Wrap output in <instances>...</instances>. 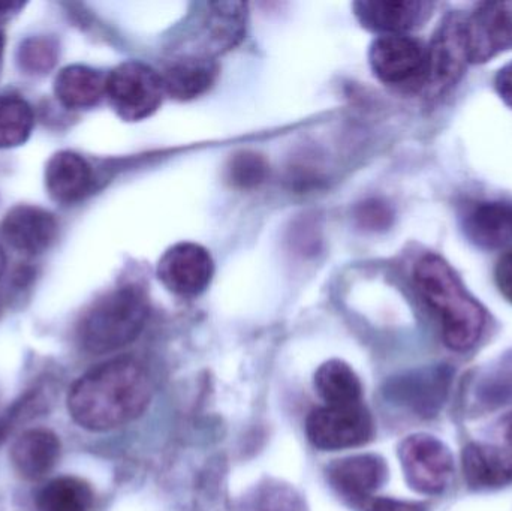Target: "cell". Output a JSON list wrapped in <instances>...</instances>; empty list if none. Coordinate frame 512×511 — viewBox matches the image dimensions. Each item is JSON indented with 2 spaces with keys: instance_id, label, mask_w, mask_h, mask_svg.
Here are the masks:
<instances>
[{
  "instance_id": "cell-14",
  "label": "cell",
  "mask_w": 512,
  "mask_h": 511,
  "mask_svg": "<svg viewBox=\"0 0 512 511\" xmlns=\"http://www.w3.org/2000/svg\"><path fill=\"white\" fill-rule=\"evenodd\" d=\"M450 386V372L444 368L412 372L397 378L388 387L393 401L411 408L420 416H433L444 405Z\"/></svg>"
},
{
  "instance_id": "cell-21",
  "label": "cell",
  "mask_w": 512,
  "mask_h": 511,
  "mask_svg": "<svg viewBox=\"0 0 512 511\" xmlns=\"http://www.w3.org/2000/svg\"><path fill=\"white\" fill-rule=\"evenodd\" d=\"M107 78L89 66L72 65L62 69L54 81L57 99L72 110L90 108L105 95Z\"/></svg>"
},
{
  "instance_id": "cell-18",
  "label": "cell",
  "mask_w": 512,
  "mask_h": 511,
  "mask_svg": "<svg viewBox=\"0 0 512 511\" xmlns=\"http://www.w3.org/2000/svg\"><path fill=\"white\" fill-rule=\"evenodd\" d=\"M45 185L51 198L63 204L83 200L93 185V173L86 159L77 153L60 152L48 162Z\"/></svg>"
},
{
  "instance_id": "cell-13",
  "label": "cell",
  "mask_w": 512,
  "mask_h": 511,
  "mask_svg": "<svg viewBox=\"0 0 512 511\" xmlns=\"http://www.w3.org/2000/svg\"><path fill=\"white\" fill-rule=\"evenodd\" d=\"M328 482L342 497L363 504L372 498L388 476L387 464L376 455H357L334 461L327 470Z\"/></svg>"
},
{
  "instance_id": "cell-8",
  "label": "cell",
  "mask_w": 512,
  "mask_h": 511,
  "mask_svg": "<svg viewBox=\"0 0 512 511\" xmlns=\"http://www.w3.org/2000/svg\"><path fill=\"white\" fill-rule=\"evenodd\" d=\"M399 459L406 482L414 491L438 495L450 485L454 474L453 455L438 438L411 435L400 444Z\"/></svg>"
},
{
  "instance_id": "cell-28",
  "label": "cell",
  "mask_w": 512,
  "mask_h": 511,
  "mask_svg": "<svg viewBox=\"0 0 512 511\" xmlns=\"http://www.w3.org/2000/svg\"><path fill=\"white\" fill-rule=\"evenodd\" d=\"M387 207L382 206L378 201H367L361 204L357 210V219L363 227L381 228L388 222Z\"/></svg>"
},
{
  "instance_id": "cell-22",
  "label": "cell",
  "mask_w": 512,
  "mask_h": 511,
  "mask_svg": "<svg viewBox=\"0 0 512 511\" xmlns=\"http://www.w3.org/2000/svg\"><path fill=\"white\" fill-rule=\"evenodd\" d=\"M315 389L325 405H351L363 402V386L351 366L330 360L319 366Z\"/></svg>"
},
{
  "instance_id": "cell-30",
  "label": "cell",
  "mask_w": 512,
  "mask_h": 511,
  "mask_svg": "<svg viewBox=\"0 0 512 511\" xmlns=\"http://www.w3.org/2000/svg\"><path fill=\"white\" fill-rule=\"evenodd\" d=\"M495 281L502 296L512 305V249L505 252L496 264Z\"/></svg>"
},
{
  "instance_id": "cell-6",
  "label": "cell",
  "mask_w": 512,
  "mask_h": 511,
  "mask_svg": "<svg viewBox=\"0 0 512 511\" xmlns=\"http://www.w3.org/2000/svg\"><path fill=\"white\" fill-rule=\"evenodd\" d=\"M465 18L462 14H448L439 24L432 44L427 47V77L424 89L433 96H441L453 89L469 63L466 44Z\"/></svg>"
},
{
  "instance_id": "cell-35",
  "label": "cell",
  "mask_w": 512,
  "mask_h": 511,
  "mask_svg": "<svg viewBox=\"0 0 512 511\" xmlns=\"http://www.w3.org/2000/svg\"><path fill=\"white\" fill-rule=\"evenodd\" d=\"M3 45H5V38H3L2 30H0V69H2Z\"/></svg>"
},
{
  "instance_id": "cell-26",
  "label": "cell",
  "mask_w": 512,
  "mask_h": 511,
  "mask_svg": "<svg viewBox=\"0 0 512 511\" xmlns=\"http://www.w3.org/2000/svg\"><path fill=\"white\" fill-rule=\"evenodd\" d=\"M56 42L50 38H30L18 51L21 69L29 74H45L53 68L57 60Z\"/></svg>"
},
{
  "instance_id": "cell-27",
  "label": "cell",
  "mask_w": 512,
  "mask_h": 511,
  "mask_svg": "<svg viewBox=\"0 0 512 511\" xmlns=\"http://www.w3.org/2000/svg\"><path fill=\"white\" fill-rule=\"evenodd\" d=\"M255 511H304L303 500L294 488L268 482L256 492Z\"/></svg>"
},
{
  "instance_id": "cell-17",
  "label": "cell",
  "mask_w": 512,
  "mask_h": 511,
  "mask_svg": "<svg viewBox=\"0 0 512 511\" xmlns=\"http://www.w3.org/2000/svg\"><path fill=\"white\" fill-rule=\"evenodd\" d=\"M59 458V438L48 429H29L12 444V465L26 480L42 479L53 470Z\"/></svg>"
},
{
  "instance_id": "cell-7",
  "label": "cell",
  "mask_w": 512,
  "mask_h": 511,
  "mask_svg": "<svg viewBox=\"0 0 512 511\" xmlns=\"http://www.w3.org/2000/svg\"><path fill=\"white\" fill-rule=\"evenodd\" d=\"M370 66L388 86L424 89L427 77V47L408 35H382L369 51Z\"/></svg>"
},
{
  "instance_id": "cell-11",
  "label": "cell",
  "mask_w": 512,
  "mask_h": 511,
  "mask_svg": "<svg viewBox=\"0 0 512 511\" xmlns=\"http://www.w3.org/2000/svg\"><path fill=\"white\" fill-rule=\"evenodd\" d=\"M2 239L14 251L39 255L47 251L57 237V221L41 207L21 206L9 210L0 225Z\"/></svg>"
},
{
  "instance_id": "cell-24",
  "label": "cell",
  "mask_w": 512,
  "mask_h": 511,
  "mask_svg": "<svg viewBox=\"0 0 512 511\" xmlns=\"http://www.w3.org/2000/svg\"><path fill=\"white\" fill-rule=\"evenodd\" d=\"M33 128V111L17 95H0V149L26 143Z\"/></svg>"
},
{
  "instance_id": "cell-12",
  "label": "cell",
  "mask_w": 512,
  "mask_h": 511,
  "mask_svg": "<svg viewBox=\"0 0 512 511\" xmlns=\"http://www.w3.org/2000/svg\"><path fill=\"white\" fill-rule=\"evenodd\" d=\"M355 15L367 29L385 35H406L432 17L435 3L424 0H364L354 5Z\"/></svg>"
},
{
  "instance_id": "cell-20",
  "label": "cell",
  "mask_w": 512,
  "mask_h": 511,
  "mask_svg": "<svg viewBox=\"0 0 512 511\" xmlns=\"http://www.w3.org/2000/svg\"><path fill=\"white\" fill-rule=\"evenodd\" d=\"M248 6L242 2H219L210 5L204 23L206 56L231 50L236 47L246 33Z\"/></svg>"
},
{
  "instance_id": "cell-16",
  "label": "cell",
  "mask_w": 512,
  "mask_h": 511,
  "mask_svg": "<svg viewBox=\"0 0 512 511\" xmlns=\"http://www.w3.org/2000/svg\"><path fill=\"white\" fill-rule=\"evenodd\" d=\"M218 74V63L200 53L173 60L161 77L165 93L180 101H189L210 90Z\"/></svg>"
},
{
  "instance_id": "cell-9",
  "label": "cell",
  "mask_w": 512,
  "mask_h": 511,
  "mask_svg": "<svg viewBox=\"0 0 512 511\" xmlns=\"http://www.w3.org/2000/svg\"><path fill=\"white\" fill-rule=\"evenodd\" d=\"M213 275L215 261L198 243L182 242L171 246L158 264L159 281L177 296H200L209 288Z\"/></svg>"
},
{
  "instance_id": "cell-25",
  "label": "cell",
  "mask_w": 512,
  "mask_h": 511,
  "mask_svg": "<svg viewBox=\"0 0 512 511\" xmlns=\"http://www.w3.org/2000/svg\"><path fill=\"white\" fill-rule=\"evenodd\" d=\"M268 174V164L264 156L255 152L236 153L227 167V179L240 189H252L261 185Z\"/></svg>"
},
{
  "instance_id": "cell-23",
  "label": "cell",
  "mask_w": 512,
  "mask_h": 511,
  "mask_svg": "<svg viewBox=\"0 0 512 511\" xmlns=\"http://www.w3.org/2000/svg\"><path fill=\"white\" fill-rule=\"evenodd\" d=\"M92 504L90 486L71 476L51 480L36 495L38 511H89Z\"/></svg>"
},
{
  "instance_id": "cell-34",
  "label": "cell",
  "mask_w": 512,
  "mask_h": 511,
  "mask_svg": "<svg viewBox=\"0 0 512 511\" xmlns=\"http://www.w3.org/2000/svg\"><path fill=\"white\" fill-rule=\"evenodd\" d=\"M505 437L512 446V416L508 417L507 423H505Z\"/></svg>"
},
{
  "instance_id": "cell-33",
  "label": "cell",
  "mask_w": 512,
  "mask_h": 511,
  "mask_svg": "<svg viewBox=\"0 0 512 511\" xmlns=\"http://www.w3.org/2000/svg\"><path fill=\"white\" fill-rule=\"evenodd\" d=\"M20 8H21V3L0 2V17H3V15L11 14V12L17 11V9H20Z\"/></svg>"
},
{
  "instance_id": "cell-31",
  "label": "cell",
  "mask_w": 512,
  "mask_h": 511,
  "mask_svg": "<svg viewBox=\"0 0 512 511\" xmlns=\"http://www.w3.org/2000/svg\"><path fill=\"white\" fill-rule=\"evenodd\" d=\"M495 87L502 101L512 108V62L499 69L495 77Z\"/></svg>"
},
{
  "instance_id": "cell-32",
  "label": "cell",
  "mask_w": 512,
  "mask_h": 511,
  "mask_svg": "<svg viewBox=\"0 0 512 511\" xmlns=\"http://www.w3.org/2000/svg\"><path fill=\"white\" fill-rule=\"evenodd\" d=\"M21 407H23V404H18L17 407L12 408L8 416L0 417V443L5 440L6 434H8L11 423L14 422L15 417L21 413Z\"/></svg>"
},
{
  "instance_id": "cell-3",
  "label": "cell",
  "mask_w": 512,
  "mask_h": 511,
  "mask_svg": "<svg viewBox=\"0 0 512 511\" xmlns=\"http://www.w3.org/2000/svg\"><path fill=\"white\" fill-rule=\"evenodd\" d=\"M147 318L149 303L140 288H116L87 309L78 324V342L92 354L120 350L140 336Z\"/></svg>"
},
{
  "instance_id": "cell-15",
  "label": "cell",
  "mask_w": 512,
  "mask_h": 511,
  "mask_svg": "<svg viewBox=\"0 0 512 511\" xmlns=\"http://www.w3.org/2000/svg\"><path fill=\"white\" fill-rule=\"evenodd\" d=\"M466 237L478 248L487 251H511L512 204L480 203L465 216Z\"/></svg>"
},
{
  "instance_id": "cell-19",
  "label": "cell",
  "mask_w": 512,
  "mask_h": 511,
  "mask_svg": "<svg viewBox=\"0 0 512 511\" xmlns=\"http://www.w3.org/2000/svg\"><path fill=\"white\" fill-rule=\"evenodd\" d=\"M463 474L472 489H492L512 483V453L472 443L462 453Z\"/></svg>"
},
{
  "instance_id": "cell-2",
  "label": "cell",
  "mask_w": 512,
  "mask_h": 511,
  "mask_svg": "<svg viewBox=\"0 0 512 511\" xmlns=\"http://www.w3.org/2000/svg\"><path fill=\"white\" fill-rule=\"evenodd\" d=\"M414 284L441 320L447 347L454 351L474 348L486 329V309L469 294L453 267L441 255H423L414 267Z\"/></svg>"
},
{
  "instance_id": "cell-1",
  "label": "cell",
  "mask_w": 512,
  "mask_h": 511,
  "mask_svg": "<svg viewBox=\"0 0 512 511\" xmlns=\"http://www.w3.org/2000/svg\"><path fill=\"white\" fill-rule=\"evenodd\" d=\"M150 398L152 383L146 368L134 357H117L75 381L68 411L87 431H111L140 417Z\"/></svg>"
},
{
  "instance_id": "cell-29",
  "label": "cell",
  "mask_w": 512,
  "mask_h": 511,
  "mask_svg": "<svg viewBox=\"0 0 512 511\" xmlns=\"http://www.w3.org/2000/svg\"><path fill=\"white\" fill-rule=\"evenodd\" d=\"M364 511H426V506L411 501L394 500V498H369L361 504Z\"/></svg>"
},
{
  "instance_id": "cell-10",
  "label": "cell",
  "mask_w": 512,
  "mask_h": 511,
  "mask_svg": "<svg viewBox=\"0 0 512 511\" xmlns=\"http://www.w3.org/2000/svg\"><path fill=\"white\" fill-rule=\"evenodd\" d=\"M469 60L474 65L512 48V2H483L465 18Z\"/></svg>"
},
{
  "instance_id": "cell-36",
  "label": "cell",
  "mask_w": 512,
  "mask_h": 511,
  "mask_svg": "<svg viewBox=\"0 0 512 511\" xmlns=\"http://www.w3.org/2000/svg\"><path fill=\"white\" fill-rule=\"evenodd\" d=\"M3 267H5V257H3L2 251H0V275H2Z\"/></svg>"
},
{
  "instance_id": "cell-5",
  "label": "cell",
  "mask_w": 512,
  "mask_h": 511,
  "mask_svg": "<svg viewBox=\"0 0 512 511\" xmlns=\"http://www.w3.org/2000/svg\"><path fill=\"white\" fill-rule=\"evenodd\" d=\"M306 434L316 449L336 452L369 443L375 434V423L363 402L324 405L307 417Z\"/></svg>"
},
{
  "instance_id": "cell-4",
  "label": "cell",
  "mask_w": 512,
  "mask_h": 511,
  "mask_svg": "<svg viewBox=\"0 0 512 511\" xmlns=\"http://www.w3.org/2000/svg\"><path fill=\"white\" fill-rule=\"evenodd\" d=\"M105 95L122 119L138 122L158 111L165 89L161 74L152 66L131 60L110 72Z\"/></svg>"
}]
</instances>
